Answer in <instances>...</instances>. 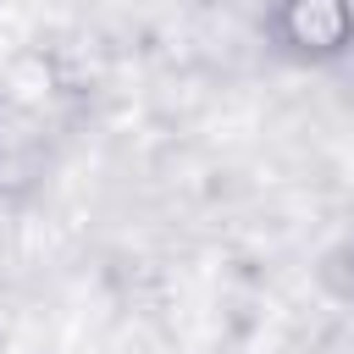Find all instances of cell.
<instances>
[{
  "mask_svg": "<svg viewBox=\"0 0 354 354\" xmlns=\"http://www.w3.org/2000/svg\"><path fill=\"white\" fill-rule=\"evenodd\" d=\"M260 39L288 66H343L354 61V0H266Z\"/></svg>",
  "mask_w": 354,
  "mask_h": 354,
  "instance_id": "6da1fadb",
  "label": "cell"
},
{
  "mask_svg": "<svg viewBox=\"0 0 354 354\" xmlns=\"http://www.w3.org/2000/svg\"><path fill=\"white\" fill-rule=\"evenodd\" d=\"M321 288H326V299H337L343 310H354V227L321 254Z\"/></svg>",
  "mask_w": 354,
  "mask_h": 354,
  "instance_id": "7a4b0ae2",
  "label": "cell"
}]
</instances>
